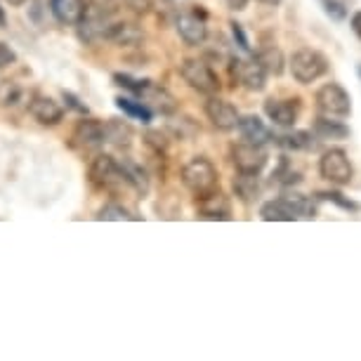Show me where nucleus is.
<instances>
[{
    "mask_svg": "<svg viewBox=\"0 0 361 361\" xmlns=\"http://www.w3.org/2000/svg\"><path fill=\"white\" fill-rule=\"evenodd\" d=\"M182 185H185L196 199H203V196L220 189V175H217V168L208 159L196 156V159H192L182 168Z\"/></svg>",
    "mask_w": 361,
    "mask_h": 361,
    "instance_id": "f257e3e1",
    "label": "nucleus"
},
{
    "mask_svg": "<svg viewBox=\"0 0 361 361\" xmlns=\"http://www.w3.org/2000/svg\"><path fill=\"white\" fill-rule=\"evenodd\" d=\"M331 71V62L324 52L312 50V47H300L290 57V73L300 85L317 83Z\"/></svg>",
    "mask_w": 361,
    "mask_h": 361,
    "instance_id": "f03ea898",
    "label": "nucleus"
},
{
    "mask_svg": "<svg viewBox=\"0 0 361 361\" xmlns=\"http://www.w3.org/2000/svg\"><path fill=\"white\" fill-rule=\"evenodd\" d=\"M90 180L94 187L104 189V192H123L126 187H130L128 182V175L123 170V163H118L114 156L109 154H99L94 156L90 163Z\"/></svg>",
    "mask_w": 361,
    "mask_h": 361,
    "instance_id": "7ed1b4c3",
    "label": "nucleus"
},
{
    "mask_svg": "<svg viewBox=\"0 0 361 361\" xmlns=\"http://www.w3.org/2000/svg\"><path fill=\"white\" fill-rule=\"evenodd\" d=\"M319 114L333 116V118H347L352 114V94L345 90V85L336 83H324L314 94Z\"/></svg>",
    "mask_w": 361,
    "mask_h": 361,
    "instance_id": "20e7f679",
    "label": "nucleus"
},
{
    "mask_svg": "<svg viewBox=\"0 0 361 361\" xmlns=\"http://www.w3.org/2000/svg\"><path fill=\"white\" fill-rule=\"evenodd\" d=\"M319 175H322L324 180H329L331 185H338V187L350 185L354 177V166L345 149L333 147L329 152H324L322 159H319Z\"/></svg>",
    "mask_w": 361,
    "mask_h": 361,
    "instance_id": "39448f33",
    "label": "nucleus"
},
{
    "mask_svg": "<svg viewBox=\"0 0 361 361\" xmlns=\"http://www.w3.org/2000/svg\"><path fill=\"white\" fill-rule=\"evenodd\" d=\"M180 76L185 78V83L189 87H194L201 94L220 92V78H217V73L206 62H201V59H185L180 64Z\"/></svg>",
    "mask_w": 361,
    "mask_h": 361,
    "instance_id": "423d86ee",
    "label": "nucleus"
},
{
    "mask_svg": "<svg viewBox=\"0 0 361 361\" xmlns=\"http://www.w3.org/2000/svg\"><path fill=\"white\" fill-rule=\"evenodd\" d=\"M229 76L234 83L246 87L250 92H262L267 87V71L262 69L255 59H229Z\"/></svg>",
    "mask_w": 361,
    "mask_h": 361,
    "instance_id": "0eeeda50",
    "label": "nucleus"
},
{
    "mask_svg": "<svg viewBox=\"0 0 361 361\" xmlns=\"http://www.w3.org/2000/svg\"><path fill=\"white\" fill-rule=\"evenodd\" d=\"M231 163H234L236 173L246 175H260L267 166V152L260 145H250V142H238L229 149Z\"/></svg>",
    "mask_w": 361,
    "mask_h": 361,
    "instance_id": "6e6552de",
    "label": "nucleus"
},
{
    "mask_svg": "<svg viewBox=\"0 0 361 361\" xmlns=\"http://www.w3.org/2000/svg\"><path fill=\"white\" fill-rule=\"evenodd\" d=\"M203 111H206L210 123H213L217 130H222V133L236 130L238 116H241L231 102L217 97V94H208V102H206V106H203Z\"/></svg>",
    "mask_w": 361,
    "mask_h": 361,
    "instance_id": "1a4fd4ad",
    "label": "nucleus"
},
{
    "mask_svg": "<svg viewBox=\"0 0 361 361\" xmlns=\"http://www.w3.org/2000/svg\"><path fill=\"white\" fill-rule=\"evenodd\" d=\"M300 99L293 97V99H276V97H269L264 99V116L271 121L274 126L279 128H293L300 116Z\"/></svg>",
    "mask_w": 361,
    "mask_h": 361,
    "instance_id": "9d476101",
    "label": "nucleus"
},
{
    "mask_svg": "<svg viewBox=\"0 0 361 361\" xmlns=\"http://www.w3.org/2000/svg\"><path fill=\"white\" fill-rule=\"evenodd\" d=\"M175 29L180 33V38L185 40L187 45H201L203 40L208 38V26H206V12H187V15H180L175 19Z\"/></svg>",
    "mask_w": 361,
    "mask_h": 361,
    "instance_id": "9b49d317",
    "label": "nucleus"
},
{
    "mask_svg": "<svg viewBox=\"0 0 361 361\" xmlns=\"http://www.w3.org/2000/svg\"><path fill=\"white\" fill-rule=\"evenodd\" d=\"M73 145L78 149H99L104 145V123L97 118H80L71 135Z\"/></svg>",
    "mask_w": 361,
    "mask_h": 361,
    "instance_id": "f8f14e48",
    "label": "nucleus"
},
{
    "mask_svg": "<svg viewBox=\"0 0 361 361\" xmlns=\"http://www.w3.org/2000/svg\"><path fill=\"white\" fill-rule=\"evenodd\" d=\"M236 130L243 137V142H250V145L264 147V145H269V142H274V135H271V130L264 126V121L260 118V116H255V114L238 116Z\"/></svg>",
    "mask_w": 361,
    "mask_h": 361,
    "instance_id": "ddd939ff",
    "label": "nucleus"
},
{
    "mask_svg": "<svg viewBox=\"0 0 361 361\" xmlns=\"http://www.w3.org/2000/svg\"><path fill=\"white\" fill-rule=\"evenodd\" d=\"M29 111L40 126H59L64 118V109L52 97H45V94H36L29 102Z\"/></svg>",
    "mask_w": 361,
    "mask_h": 361,
    "instance_id": "4468645a",
    "label": "nucleus"
},
{
    "mask_svg": "<svg viewBox=\"0 0 361 361\" xmlns=\"http://www.w3.org/2000/svg\"><path fill=\"white\" fill-rule=\"evenodd\" d=\"M196 201H199L196 203L199 206V217H203V220H222V222L231 220V203L220 189Z\"/></svg>",
    "mask_w": 361,
    "mask_h": 361,
    "instance_id": "2eb2a0df",
    "label": "nucleus"
},
{
    "mask_svg": "<svg viewBox=\"0 0 361 361\" xmlns=\"http://www.w3.org/2000/svg\"><path fill=\"white\" fill-rule=\"evenodd\" d=\"M50 12L59 24L78 26L85 17L83 0H50Z\"/></svg>",
    "mask_w": 361,
    "mask_h": 361,
    "instance_id": "dca6fc26",
    "label": "nucleus"
},
{
    "mask_svg": "<svg viewBox=\"0 0 361 361\" xmlns=\"http://www.w3.org/2000/svg\"><path fill=\"white\" fill-rule=\"evenodd\" d=\"M274 142L279 149H283V152H288V154L312 152V149L317 147V135L310 130H288V133L274 137Z\"/></svg>",
    "mask_w": 361,
    "mask_h": 361,
    "instance_id": "f3484780",
    "label": "nucleus"
},
{
    "mask_svg": "<svg viewBox=\"0 0 361 361\" xmlns=\"http://www.w3.org/2000/svg\"><path fill=\"white\" fill-rule=\"evenodd\" d=\"M312 133H314L319 140H347L352 135L350 126L338 118H333V116H324V114H319L314 118Z\"/></svg>",
    "mask_w": 361,
    "mask_h": 361,
    "instance_id": "a211bd4d",
    "label": "nucleus"
},
{
    "mask_svg": "<svg viewBox=\"0 0 361 361\" xmlns=\"http://www.w3.org/2000/svg\"><path fill=\"white\" fill-rule=\"evenodd\" d=\"M140 99L145 102L149 109H156V111H161V114H173L177 109V102L173 94H170L166 87H159L156 83H152V80H149V85L142 90Z\"/></svg>",
    "mask_w": 361,
    "mask_h": 361,
    "instance_id": "6ab92c4d",
    "label": "nucleus"
},
{
    "mask_svg": "<svg viewBox=\"0 0 361 361\" xmlns=\"http://www.w3.org/2000/svg\"><path fill=\"white\" fill-rule=\"evenodd\" d=\"M255 62L267 71V76H281L286 69V57L276 45H264L255 52Z\"/></svg>",
    "mask_w": 361,
    "mask_h": 361,
    "instance_id": "aec40b11",
    "label": "nucleus"
},
{
    "mask_svg": "<svg viewBox=\"0 0 361 361\" xmlns=\"http://www.w3.org/2000/svg\"><path fill=\"white\" fill-rule=\"evenodd\" d=\"M106 40H114L118 45H135L142 40V31L137 29L135 24H128V22H111L109 29L104 33Z\"/></svg>",
    "mask_w": 361,
    "mask_h": 361,
    "instance_id": "412c9836",
    "label": "nucleus"
},
{
    "mask_svg": "<svg viewBox=\"0 0 361 361\" xmlns=\"http://www.w3.org/2000/svg\"><path fill=\"white\" fill-rule=\"evenodd\" d=\"M281 199L288 203V208L293 210L295 220L298 217H305V220H314L317 217V203H314V199H310V196L298 194V192H286V194H281Z\"/></svg>",
    "mask_w": 361,
    "mask_h": 361,
    "instance_id": "4be33fe9",
    "label": "nucleus"
},
{
    "mask_svg": "<svg viewBox=\"0 0 361 361\" xmlns=\"http://www.w3.org/2000/svg\"><path fill=\"white\" fill-rule=\"evenodd\" d=\"M260 217L264 222H295V215H293V210L288 208V203H286L281 196L262 203Z\"/></svg>",
    "mask_w": 361,
    "mask_h": 361,
    "instance_id": "5701e85b",
    "label": "nucleus"
},
{
    "mask_svg": "<svg viewBox=\"0 0 361 361\" xmlns=\"http://www.w3.org/2000/svg\"><path fill=\"white\" fill-rule=\"evenodd\" d=\"M104 142H111L116 147H130L133 142V128L123 121H106L104 123Z\"/></svg>",
    "mask_w": 361,
    "mask_h": 361,
    "instance_id": "b1692460",
    "label": "nucleus"
},
{
    "mask_svg": "<svg viewBox=\"0 0 361 361\" xmlns=\"http://www.w3.org/2000/svg\"><path fill=\"white\" fill-rule=\"evenodd\" d=\"M116 106L123 114H128L130 118H137L142 123H152L154 111L149 109L142 99H130V97H116Z\"/></svg>",
    "mask_w": 361,
    "mask_h": 361,
    "instance_id": "393cba45",
    "label": "nucleus"
},
{
    "mask_svg": "<svg viewBox=\"0 0 361 361\" xmlns=\"http://www.w3.org/2000/svg\"><path fill=\"white\" fill-rule=\"evenodd\" d=\"M234 192H236L238 199L246 201V203L257 199V194H260V182H257V175L238 173V177H234Z\"/></svg>",
    "mask_w": 361,
    "mask_h": 361,
    "instance_id": "a878e982",
    "label": "nucleus"
},
{
    "mask_svg": "<svg viewBox=\"0 0 361 361\" xmlns=\"http://www.w3.org/2000/svg\"><path fill=\"white\" fill-rule=\"evenodd\" d=\"M317 199L329 201L333 206H338L340 210H345V213H359L361 210V203L352 201L350 196H345L343 192H338V189H324V192H317Z\"/></svg>",
    "mask_w": 361,
    "mask_h": 361,
    "instance_id": "bb28decb",
    "label": "nucleus"
},
{
    "mask_svg": "<svg viewBox=\"0 0 361 361\" xmlns=\"http://www.w3.org/2000/svg\"><path fill=\"white\" fill-rule=\"evenodd\" d=\"M97 220H104V222H133V220H140V217L133 215L130 210L123 208L121 203H106V206L97 213Z\"/></svg>",
    "mask_w": 361,
    "mask_h": 361,
    "instance_id": "cd10ccee",
    "label": "nucleus"
},
{
    "mask_svg": "<svg viewBox=\"0 0 361 361\" xmlns=\"http://www.w3.org/2000/svg\"><path fill=\"white\" fill-rule=\"evenodd\" d=\"M123 170L128 175V182H130V189H135V192H140V194L149 192V177H147L145 170L137 166V163L123 161Z\"/></svg>",
    "mask_w": 361,
    "mask_h": 361,
    "instance_id": "c85d7f7f",
    "label": "nucleus"
},
{
    "mask_svg": "<svg viewBox=\"0 0 361 361\" xmlns=\"http://www.w3.org/2000/svg\"><path fill=\"white\" fill-rule=\"evenodd\" d=\"M271 177H274V180H276V182H279V185H281V187H290V185H298V182L302 180V175H300L298 170H293L290 161L286 159V156H283V159H281V163H279V168L274 170V175H271Z\"/></svg>",
    "mask_w": 361,
    "mask_h": 361,
    "instance_id": "c756f323",
    "label": "nucleus"
},
{
    "mask_svg": "<svg viewBox=\"0 0 361 361\" xmlns=\"http://www.w3.org/2000/svg\"><path fill=\"white\" fill-rule=\"evenodd\" d=\"M319 5L324 8L326 17L333 22H345L347 19V3L345 0H319Z\"/></svg>",
    "mask_w": 361,
    "mask_h": 361,
    "instance_id": "7c9ffc66",
    "label": "nucleus"
},
{
    "mask_svg": "<svg viewBox=\"0 0 361 361\" xmlns=\"http://www.w3.org/2000/svg\"><path fill=\"white\" fill-rule=\"evenodd\" d=\"M114 80L118 83L121 87H126V90H130L135 94H142V90L149 85V80H137V78H133V76H128V73H116Z\"/></svg>",
    "mask_w": 361,
    "mask_h": 361,
    "instance_id": "2f4dec72",
    "label": "nucleus"
},
{
    "mask_svg": "<svg viewBox=\"0 0 361 361\" xmlns=\"http://www.w3.org/2000/svg\"><path fill=\"white\" fill-rule=\"evenodd\" d=\"M229 29H231V38H234V43L238 45V50L250 52V40L246 36V31H243V26L238 22H229Z\"/></svg>",
    "mask_w": 361,
    "mask_h": 361,
    "instance_id": "473e14b6",
    "label": "nucleus"
},
{
    "mask_svg": "<svg viewBox=\"0 0 361 361\" xmlns=\"http://www.w3.org/2000/svg\"><path fill=\"white\" fill-rule=\"evenodd\" d=\"M15 62H17V52L12 50L8 43H0V69H5V66H10Z\"/></svg>",
    "mask_w": 361,
    "mask_h": 361,
    "instance_id": "72a5a7b5",
    "label": "nucleus"
},
{
    "mask_svg": "<svg viewBox=\"0 0 361 361\" xmlns=\"http://www.w3.org/2000/svg\"><path fill=\"white\" fill-rule=\"evenodd\" d=\"M64 99H66V104H69L71 109H76L78 114H87V106H85V104H80V99L76 97V94H71V92H66V90H64Z\"/></svg>",
    "mask_w": 361,
    "mask_h": 361,
    "instance_id": "f704fd0d",
    "label": "nucleus"
},
{
    "mask_svg": "<svg viewBox=\"0 0 361 361\" xmlns=\"http://www.w3.org/2000/svg\"><path fill=\"white\" fill-rule=\"evenodd\" d=\"M147 142H149L152 147L159 149V152H161V149H166V137H163L161 133H149V135H147Z\"/></svg>",
    "mask_w": 361,
    "mask_h": 361,
    "instance_id": "c9c22d12",
    "label": "nucleus"
},
{
    "mask_svg": "<svg viewBox=\"0 0 361 361\" xmlns=\"http://www.w3.org/2000/svg\"><path fill=\"white\" fill-rule=\"evenodd\" d=\"M350 26H352V31H354V36H357L359 40H361V10H357L352 15V19H350Z\"/></svg>",
    "mask_w": 361,
    "mask_h": 361,
    "instance_id": "e433bc0d",
    "label": "nucleus"
},
{
    "mask_svg": "<svg viewBox=\"0 0 361 361\" xmlns=\"http://www.w3.org/2000/svg\"><path fill=\"white\" fill-rule=\"evenodd\" d=\"M248 3H250V0H224V5H227L229 10H234V12L246 10V8H248Z\"/></svg>",
    "mask_w": 361,
    "mask_h": 361,
    "instance_id": "4c0bfd02",
    "label": "nucleus"
},
{
    "mask_svg": "<svg viewBox=\"0 0 361 361\" xmlns=\"http://www.w3.org/2000/svg\"><path fill=\"white\" fill-rule=\"evenodd\" d=\"M260 5H267V8H279V5L283 3V0H257Z\"/></svg>",
    "mask_w": 361,
    "mask_h": 361,
    "instance_id": "58836bf2",
    "label": "nucleus"
},
{
    "mask_svg": "<svg viewBox=\"0 0 361 361\" xmlns=\"http://www.w3.org/2000/svg\"><path fill=\"white\" fill-rule=\"evenodd\" d=\"M5 3H10L12 8H22V5L26 3V0H5Z\"/></svg>",
    "mask_w": 361,
    "mask_h": 361,
    "instance_id": "ea45409f",
    "label": "nucleus"
},
{
    "mask_svg": "<svg viewBox=\"0 0 361 361\" xmlns=\"http://www.w3.org/2000/svg\"><path fill=\"white\" fill-rule=\"evenodd\" d=\"M0 26H5V12H3V8H0Z\"/></svg>",
    "mask_w": 361,
    "mask_h": 361,
    "instance_id": "a19ab883",
    "label": "nucleus"
}]
</instances>
